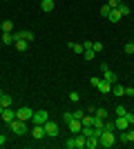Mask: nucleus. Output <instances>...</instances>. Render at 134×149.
Returning a JSON list of instances; mask_svg holds the SVG:
<instances>
[{"label":"nucleus","instance_id":"30","mask_svg":"<svg viewBox=\"0 0 134 149\" xmlns=\"http://www.w3.org/2000/svg\"><path fill=\"white\" fill-rule=\"evenodd\" d=\"M69 100H72V102H78V100H81L78 91H69Z\"/></svg>","mask_w":134,"mask_h":149},{"label":"nucleus","instance_id":"7","mask_svg":"<svg viewBox=\"0 0 134 149\" xmlns=\"http://www.w3.org/2000/svg\"><path fill=\"white\" fill-rule=\"evenodd\" d=\"M34 33L32 31H18V33H13V40H27V42H34Z\"/></svg>","mask_w":134,"mask_h":149},{"label":"nucleus","instance_id":"34","mask_svg":"<svg viewBox=\"0 0 134 149\" xmlns=\"http://www.w3.org/2000/svg\"><path fill=\"white\" fill-rule=\"evenodd\" d=\"M125 138H128V143H134V129L132 131H125Z\"/></svg>","mask_w":134,"mask_h":149},{"label":"nucleus","instance_id":"41","mask_svg":"<svg viewBox=\"0 0 134 149\" xmlns=\"http://www.w3.org/2000/svg\"><path fill=\"white\" fill-rule=\"evenodd\" d=\"M5 143H7V136H2V134H0V147H2Z\"/></svg>","mask_w":134,"mask_h":149},{"label":"nucleus","instance_id":"21","mask_svg":"<svg viewBox=\"0 0 134 149\" xmlns=\"http://www.w3.org/2000/svg\"><path fill=\"white\" fill-rule=\"evenodd\" d=\"M83 56H85V60H94V56H96V51L92 49V47H87V49H83Z\"/></svg>","mask_w":134,"mask_h":149},{"label":"nucleus","instance_id":"28","mask_svg":"<svg viewBox=\"0 0 134 149\" xmlns=\"http://www.w3.org/2000/svg\"><path fill=\"white\" fill-rule=\"evenodd\" d=\"M13 29V22L11 20H5V22H2V31H11Z\"/></svg>","mask_w":134,"mask_h":149},{"label":"nucleus","instance_id":"31","mask_svg":"<svg viewBox=\"0 0 134 149\" xmlns=\"http://www.w3.org/2000/svg\"><path fill=\"white\" fill-rule=\"evenodd\" d=\"M72 113H74V118H76V120H81V118L85 116V113H83V109H74Z\"/></svg>","mask_w":134,"mask_h":149},{"label":"nucleus","instance_id":"10","mask_svg":"<svg viewBox=\"0 0 134 149\" xmlns=\"http://www.w3.org/2000/svg\"><path fill=\"white\" fill-rule=\"evenodd\" d=\"M72 140H74V149H85V140H87V138H85L81 131H78L76 136L72 138Z\"/></svg>","mask_w":134,"mask_h":149},{"label":"nucleus","instance_id":"32","mask_svg":"<svg viewBox=\"0 0 134 149\" xmlns=\"http://www.w3.org/2000/svg\"><path fill=\"white\" fill-rule=\"evenodd\" d=\"M125 113H128V109H125V107H116V116H125Z\"/></svg>","mask_w":134,"mask_h":149},{"label":"nucleus","instance_id":"19","mask_svg":"<svg viewBox=\"0 0 134 149\" xmlns=\"http://www.w3.org/2000/svg\"><path fill=\"white\" fill-rule=\"evenodd\" d=\"M94 116L105 120V118H107V109H105V107H96V109H94Z\"/></svg>","mask_w":134,"mask_h":149},{"label":"nucleus","instance_id":"1","mask_svg":"<svg viewBox=\"0 0 134 149\" xmlns=\"http://www.w3.org/2000/svg\"><path fill=\"white\" fill-rule=\"evenodd\" d=\"M116 145V136H114V131H101V136H98V147H114Z\"/></svg>","mask_w":134,"mask_h":149},{"label":"nucleus","instance_id":"35","mask_svg":"<svg viewBox=\"0 0 134 149\" xmlns=\"http://www.w3.org/2000/svg\"><path fill=\"white\" fill-rule=\"evenodd\" d=\"M125 54H134V42H128V45H125Z\"/></svg>","mask_w":134,"mask_h":149},{"label":"nucleus","instance_id":"36","mask_svg":"<svg viewBox=\"0 0 134 149\" xmlns=\"http://www.w3.org/2000/svg\"><path fill=\"white\" fill-rule=\"evenodd\" d=\"M125 118H128V123H130V127H132V125H134V113H125Z\"/></svg>","mask_w":134,"mask_h":149},{"label":"nucleus","instance_id":"39","mask_svg":"<svg viewBox=\"0 0 134 149\" xmlns=\"http://www.w3.org/2000/svg\"><path fill=\"white\" fill-rule=\"evenodd\" d=\"M65 147H67V149H74V140H72V138H67V143H65Z\"/></svg>","mask_w":134,"mask_h":149},{"label":"nucleus","instance_id":"11","mask_svg":"<svg viewBox=\"0 0 134 149\" xmlns=\"http://www.w3.org/2000/svg\"><path fill=\"white\" fill-rule=\"evenodd\" d=\"M67 127H69L72 134H78V131L83 129V123H81V120H76V118H72L69 123H67Z\"/></svg>","mask_w":134,"mask_h":149},{"label":"nucleus","instance_id":"26","mask_svg":"<svg viewBox=\"0 0 134 149\" xmlns=\"http://www.w3.org/2000/svg\"><path fill=\"white\" fill-rule=\"evenodd\" d=\"M103 131H116V125H114V123H107V120H103Z\"/></svg>","mask_w":134,"mask_h":149},{"label":"nucleus","instance_id":"6","mask_svg":"<svg viewBox=\"0 0 134 149\" xmlns=\"http://www.w3.org/2000/svg\"><path fill=\"white\" fill-rule=\"evenodd\" d=\"M32 138L34 140H43L45 138V127L43 125H34L32 127Z\"/></svg>","mask_w":134,"mask_h":149},{"label":"nucleus","instance_id":"4","mask_svg":"<svg viewBox=\"0 0 134 149\" xmlns=\"http://www.w3.org/2000/svg\"><path fill=\"white\" fill-rule=\"evenodd\" d=\"M43 127H45V136H49V138H56L58 134H60L58 125H56V123H51V120H47V123H45Z\"/></svg>","mask_w":134,"mask_h":149},{"label":"nucleus","instance_id":"37","mask_svg":"<svg viewBox=\"0 0 134 149\" xmlns=\"http://www.w3.org/2000/svg\"><path fill=\"white\" fill-rule=\"evenodd\" d=\"M63 118H65V123H69V120L74 118V113H72V111H65V116H63Z\"/></svg>","mask_w":134,"mask_h":149},{"label":"nucleus","instance_id":"22","mask_svg":"<svg viewBox=\"0 0 134 149\" xmlns=\"http://www.w3.org/2000/svg\"><path fill=\"white\" fill-rule=\"evenodd\" d=\"M11 96H7V93H2V100H0V107H11Z\"/></svg>","mask_w":134,"mask_h":149},{"label":"nucleus","instance_id":"40","mask_svg":"<svg viewBox=\"0 0 134 149\" xmlns=\"http://www.w3.org/2000/svg\"><path fill=\"white\" fill-rule=\"evenodd\" d=\"M125 96H134V87H125Z\"/></svg>","mask_w":134,"mask_h":149},{"label":"nucleus","instance_id":"8","mask_svg":"<svg viewBox=\"0 0 134 149\" xmlns=\"http://www.w3.org/2000/svg\"><path fill=\"white\" fill-rule=\"evenodd\" d=\"M0 118L5 120V125H7V123H11V120L16 118V111H13L11 107H5V109H2V113H0Z\"/></svg>","mask_w":134,"mask_h":149},{"label":"nucleus","instance_id":"24","mask_svg":"<svg viewBox=\"0 0 134 149\" xmlns=\"http://www.w3.org/2000/svg\"><path fill=\"white\" fill-rule=\"evenodd\" d=\"M69 49L74 51V54H83V45H78V42H69Z\"/></svg>","mask_w":134,"mask_h":149},{"label":"nucleus","instance_id":"43","mask_svg":"<svg viewBox=\"0 0 134 149\" xmlns=\"http://www.w3.org/2000/svg\"><path fill=\"white\" fill-rule=\"evenodd\" d=\"M132 127H134V125H132Z\"/></svg>","mask_w":134,"mask_h":149},{"label":"nucleus","instance_id":"23","mask_svg":"<svg viewBox=\"0 0 134 149\" xmlns=\"http://www.w3.org/2000/svg\"><path fill=\"white\" fill-rule=\"evenodd\" d=\"M109 13H112V7L105 2V5L101 7V16H103V18H109Z\"/></svg>","mask_w":134,"mask_h":149},{"label":"nucleus","instance_id":"33","mask_svg":"<svg viewBox=\"0 0 134 149\" xmlns=\"http://www.w3.org/2000/svg\"><path fill=\"white\" fill-rule=\"evenodd\" d=\"M121 2H123V0H107V5L112 7V9H116V7L121 5Z\"/></svg>","mask_w":134,"mask_h":149},{"label":"nucleus","instance_id":"25","mask_svg":"<svg viewBox=\"0 0 134 149\" xmlns=\"http://www.w3.org/2000/svg\"><path fill=\"white\" fill-rule=\"evenodd\" d=\"M116 9H119V13H121V16H128V13H130V7L125 5V2H121V5L116 7Z\"/></svg>","mask_w":134,"mask_h":149},{"label":"nucleus","instance_id":"38","mask_svg":"<svg viewBox=\"0 0 134 149\" xmlns=\"http://www.w3.org/2000/svg\"><path fill=\"white\" fill-rule=\"evenodd\" d=\"M98 80H101L98 76H92V80H89V82H92V87H96V85H98Z\"/></svg>","mask_w":134,"mask_h":149},{"label":"nucleus","instance_id":"29","mask_svg":"<svg viewBox=\"0 0 134 149\" xmlns=\"http://www.w3.org/2000/svg\"><path fill=\"white\" fill-rule=\"evenodd\" d=\"M92 49H94L96 54H101L103 51V42H92Z\"/></svg>","mask_w":134,"mask_h":149},{"label":"nucleus","instance_id":"13","mask_svg":"<svg viewBox=\"0 0 134 149\" xmlns=\"http://www.w3.org/2000/svg\"><path fill=\"white\" fill-rule=\"evenodd\" d=\"M96 89H98L101 93H109V91H112V85H109V82H105V80H98Z\"/></svg>","mask_w":134,"mask_h":149},{"label":"nucleus","instance_id":"42","mask_svg":"<svg viewBox=\"0 0 134 149\" xmlns=\"http://www.w3.org/2000/svg\"><path fill=\"white\" fill-rule=\"evenodd\" d=\"M2 93H5V91H2V89H0V100H2Z\"/></svg>","mask_w":134,"mask_h":149},{"label":"nucleus","instance_id":"14","mask_svg":"<svg viewBox=\"0 0 134 149\" xmlns=\"http://www.w3.org/2000/svg\"><path fill=\"white\" fill-rule=\"evenodd\" d=\"M40 9H43L45 13L54 11V0H40Z\"/></svg>","mask_w":134,"mask_h":149},{"label":"nucleus","instance_id":"27","mask_svg":"<svg viewBox=\"0 0 134 149\" xmlns=\"http://www.w3.org/2000/svg\"><path fill=\"white\" fill-rule=\"evenodd\" d=\"M81 123H83V127H87V125H94V116H83V118H81Z\"/></svg>","mask_w":134,"mask_h":149},{"label":"nucleus","instance_id":"16","mask_svg":"<svg viewBox=\"0 0 134 149\" xmlns=\"http://www.w3.org/2000/svg\"><path fill=\"white\" fill-rule=\"evenodd\" d=\"M2 45H13V33L11 31H2Z\"/></svg>","mask_w":134,"mask_h":149},{"label":"nucleus","instance_id":"12","mask_svg":"<svg viewBox=\"0 0 134 149\" xmlns=\"http://www.w3.org/2000/svg\"><path fill=\"white\" fill-rule=\"evenodd\" d=\"M103 80H105V82H109V85H116V76H114V71L105 69V71H103Z\"/></svg>","mask_w":134,"mask_h":149},{"label":"nucleus","instance_id":"9","mask_svg":"<svg viewBox=\"0 0 134 149\" xmlns=\"http://www.w3.org/2000/svg\"><path fill=\"white\" fill-rule=\"evenodd\" d=\"M114 125H116V131H125V129L130 127V123H128V118H125V116H116Z\"/></svg>","mask_w":134,"mask_h":149},{"label":"nucleus","instance_id":"5","mask_svg":"<svg viewBox=\"0 0 134 149\" xmlns=\"http://www.w3.org/2000/svg\"><path fill=\"white\" fill-rule=\"evenodd\" d=\"M47 120H49V116H47V111H45V109L34 111V116H32V125H45Z\"/></svg>","mask_w":134,"mask_h":149},{"label":"nucleus","instance_id":"17","mask_svg":"<svg viewBox=\"0 0 134 149\" xmlns=\"http://www.w3.org/2000/svg\"><path fill=\"white\" fill-rule=\"evenodd\" d=\"M13 45H16L18 51H27L29 49V42H27V40H13Z\"/></svg>","mask_w":134,"mask_h":149},{"label":"nucleus","instance_id":"15","mask_svg":"<svg viewBox=\"0 0 134 149\" xmlns=\"http://www.w3.org/2000/svg\"><path fill=\"white\" fill-rule=\"evenodd\" d=\"M85 147H87V149H96V147H98V138H96V136H89L87 140H85Z\"/></svg>","mask_w":134,"mask_h":149},{"label":"nucleus","instance_id":"20","mask_svg":"<svg viewBox=\"0 0 134 149\" xmlns=\"http://www.w3.org/2000/svg\"><path fill=\"white\" fill-rule=\"evenodd\" d=\"M123 18V16H121V13H119V9H112V13H109V22H119V20H121Z\"/></svg>","mask_w":134,"mask_h":149},{"label":"nucleus","instance_id":"3","mask_svg":"<svg viewBox=\"0 0 134 149\" xmlns=\"http://www.w3.org/2000/svg\"><path fill=\"white\" fill-rule=\"evenodd\" d=\"M32 116H34V111L29 109V107H20V109H16V118H18V120L32 123Z\"/></svg>","mask_w":134,"mask_h":149},{"label":"nucleus","instance_id":"2","mask_svg":"<svg viewBox=\"0 0 134 149\" xmlns=\"http://www.w3.org/2000/svg\"><path fill=\"white\" fill-rule=\"evenodd\" d=\"M7 127H9V129H11L16 136H25V134H27V123H25V120L13 118L11 123H7Z\"/></svg>","mask_w":134,"mask_h":149},{"label":"nucleus","instance_id":"18","mask_svg":"<svg viewBox=\"0 0 134 149\" xmlns=\"http://www.w3.org/2000/svg\"><path fill=\"white\" fill-rule=\"evenodd\" d=\"M112 93H114V96H119V98H121V96H125V87H121V85L116 82V85H112Z\"/></svg>","mask_w":134,"mask_h":149}]
</instances>
